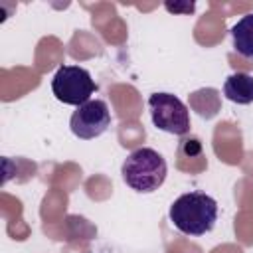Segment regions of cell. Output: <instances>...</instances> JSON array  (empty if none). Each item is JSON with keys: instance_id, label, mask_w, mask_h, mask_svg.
<instances>
[{"instance_id": "6da1fadb", "label": "cell", "mask_w": 253, "mask_h": 253, "mask_svg": "<svg viewBox=\"0 0 253 253\" xmlns=\"http://www.w3.org/2000/svg\"><path fill=\"white\" fill-rule=\"evenodd\" d=\"M168 215L184 235H204L217 221V202L206 192H188L172 202Z\"/></svg>"}, {"instance_id": "7a4b0ae2", "label": "cell", "mask_w": 253, "mask_h": 253, "mask_svg": "<svg viewBox=\"0 0 253 253\" xmlns=\"http://www.w3.org/2000/svg\"><path fill=\"white\" fill-rule=\"evenodd\" d=\"M121 174L126 186H130L134 192L150 194L164 184L168 166L160 152L148 146H140L125 158Z\"/></svg>"}, {"instance_id": "3957f363", "label": "cell", "mask_w": 253, "mask_h": 253, "mask_svg": "<svg viewBox=\"0 0 253 253\" xmlns=\"http://www.w3.org/2000/svg\"><path fill=\"white\" fill-rule=\"evenodd\" d=\"M51 91L55 99L61 101L63 105L81 107L83 103L91 101L89 97L97 91V85L85 67L61 65L51 79Z\"/></svg>"}, {"instance_id": "277c9868", "label": "cell", "mask_w": 253, "mask_h": 253, "mask_svg": "<svg viewBox=\"0 0 253 253\" xmlns=\"http://www.w3.org/2000/svg\"><path fill=\"white\" fill-rule=\"evenodd\" d=\"M150 117L156 128L184 136L190 132V111L172 93H152L148 97Z\"/></svg>"}, {"instance_id": "5b68a950", "label": "cell", "mask_w": 253, "mask_h": 253, "mask_svg": "<svg viewBox=\"0 0 253 253\" xmlns=\"http://www.w3.org/2000/svg\"><path fill=\"white\" fill-rule=\"evenodd\" d=\"M69 126L81 140L97 138L111 126V111L103 99H91L73 111Z\"/></svg>"}, {"instance_id": "8992f818", "label": "cell", "mask_w": 253, "mask_h": 253, "mask_svg": "<svg viewBox=\"0 0 253 253\" xmlns=\"http://www.w3.org/2000/svg\"><path fill=\"white\" fill-rule=\"evenodd\" d=\"M223 95L231 103L251 105L253 103V75L237 71L231 73L223 83Z\"/></svg>"}, {"instance_id": "52a82bcc", "label": "cell", "mask_w": 253, "mask_h": 253, "mask_svg": "<svg viewBox=\"0 0 253 253\" xmlns=\"http://www.w3.org/2000/svg\"><path fill=\"white\" fill-rule=\"evenodd\" d=\"M233 47L243 57H253V14H245L231 28Z\"/></svg>"}, {"instance_id": "ba28073f", "label": "cell", "mask_w": 253, "mask_h": 253, "mask_svg": "<svg viewBox=\"0 0 253 253\" xmlns=\"http://www.w3.org/2000/svg\"><path fill=\"white\" fill-rule=\"evenodd\" d=\"M164 8L168 10V12H182V14H192L194 10H196V4L194 2H166L164 4Z\"/></svg>"}]
</instances>
